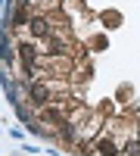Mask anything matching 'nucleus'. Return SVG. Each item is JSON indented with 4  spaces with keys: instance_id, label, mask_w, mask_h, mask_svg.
Segmentation results:
<instances>
[{
    "instance_id": "nucleus-1",
    "label": "nucleus",
    "mask_w": 140,
    "mask_h": 156,
    "mask_svg": "<svg viewBox=\"0 0 140 156\" xmlns=\"http://www.w3.org/2000/svg\"><path fill=\"white\" fill-rule=\"evenodd\" d=\"M100 153H106V156H112V153H115V147H112V140H103V144H100Z\"/></svg>"
}]
</instances>
